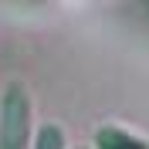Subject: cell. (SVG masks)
Here are the masks:
<instances>
[{"label": "cell", "instance_id": "277c9868", "mask_svg": "<svg viewBox=\"0 0 149 149\" xmlns=\"http://www.w3.org/2000/svg\"><path fill=\"white\" fill-rule=\"evenodd\" d=\"M74 149H88V146H74Z\"/></svg>", "mask_w": 149, "mask_h": 149}, {"label": "cell", "instance_id": "6da1fadb", "mask_svg": "<svg viewBox=\"0 0 149 149\" xmlns=\"http://www.w3.org/2000/svg\"><path fill=\"white\" fill-rule=\"evenodd\" d=\"M34 102L24 81H7L0 95V149H31Z\"/></svg>", "mask_w": 149, "mask_h": 149}, {"label": "cell", "instance_id": "3957f363", "mask_svg": "<svg viewBox=\"0 0 149 149\" xmlns=\"http://www.w3.org/2000/svg\"><path fill=\"white\" fill-rule=\"evenodd\" d=\"M31 149H68V136L58 122H41L34 129V142Z\"/></svg>", "mask_w": 149, "mask_h": 149}, {"label": "cell", "instance_id": "7a4b0ae2", "mask_svg": "<svg viewBox=\"0 0 149 149\" xmlns=\"http://www.w3.org/2000/svg\"><path fill=\"white\" fill-rule=\"evenodd\" d=\"M95 149H149V139H142L139 132L122 129V125H98L95 129Z\"/></svg>", "mask_w": 149, "mask_h": 149}]
</instances>
